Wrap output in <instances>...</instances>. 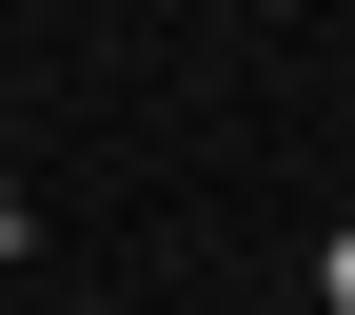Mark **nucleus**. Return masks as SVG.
<instances>
[{"label":"nucleus","mask_w":355,"mask_h":315,"mask_svg":"<svg viewBox=\"0 0 355 315\" xmlns=\"http://www.w3.org/2000/svg\"><path fill=\"white\" fill-rule=\"evenodd\" d=\"M316 296H336V315H355V237H336V256H316Z\"/></svg>","instance_id":"f257e3e1"}]
</instances>
